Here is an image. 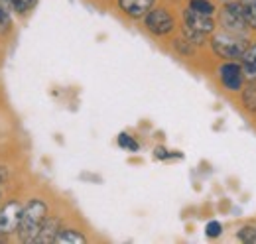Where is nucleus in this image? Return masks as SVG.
<instances>
[{
    "mask_svg": "<svg viewBox=\"0 0 256 244\" xmlns=\"http://www.w3.org/2000/svg\"><path fill=\"white\" fill-rule=\"evenodd\" d=\"M190 8L199 14H207V16H215V12H217L215 4L209 0H190Z\"/></svg>",
    "mask_w": 256,
    "mask_h": 244,
    "instance_id": "nucleus-16",
    "label": "nucleus"
},
{
    "mask_svg": "<svg viewBox=\"0 0 256 244\" xmlns=\"http://www.w3.org/2000/svg\"><path fill=\"white\" fill-rule=\"evenodd\" d=\"M60 230H62V220L58 216H48L46 222H44V226H42V230H40V234H38V238H36V242L38 244L56 242V236H58Z\"/></svg>",
    "mask_w": 256,
    "mask_h": 244,
    "instance_id": "nucleus-10",
    "label": "nucleus"
},
{
    "mask_svg": "<svg viewBox=\"0 0 256 244\" xmlns=\"http://www.w3.org/2000/svg\"><path fill=\"white\" fill-rule=\"evenodd\" d=\"M50 216V207L46 201L34 197L30 199L26 205H24V211H22V220H20V226H18V240L26 244L36 242L46 218Z\"/></svg>",
    "mask_w": 256,
    "mask_h": 244,
    "instance_id": "nucleus-1",
    "label": "nucleus"
},
{
    "mask_svg": "<svg viewBox=\"0 0 256 244\" xmlns=\"http://www.w3.org/2000/svg\"><path fill=\"white\" fill-rule=\"evenodd\" d=\"M0 201H2V191H0Z\"/></svg>",
    "mask_w": 256,
    "mask_h": 244,
    "instance_id": "nucleus-23",
    "label": "nucleus"
},
{
    "mask_svg": "<svg viewBox=\"0 0 256 244\" xmlns=\"http://www.w3.org/2000/svg\"><path fill=\"white\" fill-rule=\"evenodd\" d=\"M158 160H168V158H172V156H178V154H170L166 148H156V154H154Z\"/></svg>",
    "mask_w": 256,
    "mask_h": 244,
    "instance_id": "nucleus-21",
    "label": "nucleus"
},
{
    "mask_svg": "<svg viewBox=\"0 0 256 244\" xmlns=\"http://www.w3.org/2000/svg\"><path fill=\"white\" fill-rule=\"evenodd\" d=\"M172 46H174V50L180 54V56H184V58H192L193 54H195V44H192L186 36L184 38H176L174 42H172Z\"/></svg>",
    "mask_w": 256,
    "mask_h": 244,
    "instance_id": "nucleus-15",
    "label": "nucleus"
},
{
    "mask_svg": "<svg viewBox=\"0 0 256 244\" xmlns=\"http://www.w3.org/2000/svg\"><path fill=\"white\" fill-rule=\"evenodd\" d=\"M236 236H238L240 242L254 244L256 242V226H252V224H244V226L236 232Z\"/></svg>",
    "mask_w": 256,
    "mask_h": 244,
    "instance_id": "nucleus-17",
    "label": "nucleus"
},
{
    "mask_svg": "<svg viewBox=\"0 0 256 244\" xmlns=\"http://www.w3.org/2000/svg\"><path fill=\"white\" fill-rule=\"evenodd\" d=\"M246 46H248V38L234 36V34H228L223 30L211 38L213 52L224 61H238L242 52L246 50Z\"/></svg>",
    "mask_w": 256,
    "mask_h": 244,
    "instance_id": "nucleus-3",
    "label": "nucleus"
},
{
    "mask_svg": "<svg viewBox=\"0 0 256 244\" xmlns=\"http://www.w3.org/2000/svg\"><path fill=\"white\" fill-rule=\"evenodd\" d=\"M184 36L195 44V46H203L207 36H211L215 32V20L213 16H207V14H199L192 10L190 6L184 10Z\"/></svg>",
    "mask_w": 256,
    "mask_h": 244,
    "instance_id": "nucleus-2",
    "label": "nucleus"
},
{
    "mask_svg": "<svg viewBox=\"0 0 256 244\" xmlns=\"http://www.w3.org/2000/svg\"><path fill=\"white\" fill-rule=\"evenodd\" d=\"M242 14L248 22V28L252 32H256V0H238Z\"/></svg>",
    "mask_w": 256,
    "mask_h": 244,
    "instance_id": "nucleus-14",
    "label": "nucleus"
},
{
    "mask_svg": "<svg viewBox=\"0 0 256 244\" xmlns=\"http://www.w3.org/2000/svg\"><path fill=\"white\" fill-rule=\"evenodd\" d=\"M116 2H118V8L128 18L138 20V18H144L150 8H154L156 0H116Z\"/></svg>",
    "mask_w": 256,
    "mask_h": 244,
    "instance_id": "nucleus-8",
    "label": "nucleus"
},
{
    "mask_svg": "<svg viewBox=\"0 0 256 244\" xmlns=\"http://www.w3.org/2000/svg\"><path fill=\"white\" fill-rule=\"evenodd\" d=\"M240 100L248 112H256V83H248V87H242Z\"/></svg>",
    "mask_w": 256,
    "mask_h": 244,
    "instance_id": "nucleus-13",
    "label": "nucleus"
},
{
    "mask_svg": "<svg viewBox=\"0 0 256 244\" xmlns=\"http://www.w3.org/2000/svg\"><path fill=\"white\" fill-rule=\"evenodd\" d=\"M8 180V170L4 168V166H0V185Z\"/></svg>",
    "mask_w": 256,
    "mask_h": 244,
    "instance_id": "nucleus-22",
    "label": "nucleus"
},
{
    "mask_svg": "<svg viewBox=\"0 0 256 244\" xmlns=\"http://www.w3.org/2000/svg\"><path fill=\"white\" fill-rule=\"evenodd\" d=\"M12 10H16L18 14H28L34 6L38 4V0H8Z\"/></svg>",
    "mask_w": 256,
    "mask_h": 244,
    "instance_id": "nucleus-18",
    "label": "nucleus"
},
{
    "mask_svg": "<svg viewBox=\"0 0 256 244\" xmlns=\"http://www.w3.org/2000/svg\"><path fill=\"white\" fill-rule=\"evenodd\" d=\"M118 146L120 148H124L128 152H138V142L132 138V136H128L126 132H122V134H118Z\"/></svg>",
    "mask_w": 256,
    "mask_h": 244,
    "instance_id": "nucleus-19",
    "label": "nucleus"
},
{
    "mask_svg": "<svg viewBox=\"0 0 256 244\" xmlns=\"http://www.w3.org/2000/svg\"><path fill=\"white\" fill-rule=\"evenodd\" d=\"M219 26L223 32L234 34V36H242L248 38V22L242 14V8L238 4V0H226L223 8L219 10Z\"/></svg>",
    "mask_w": 256,
    "mask_h": 244,
    "instance_id": "nucleus-4",
    "label": "nucleus"
},
{
    "mask_svg": "<svg viewBox=\"0 0 256 244\" xmlns=\"http://www.w3.org/2000/svg\"><path fill=\"white\" fill-rule=\"evenodd\" d=\"M10 2L8 0H0V38H4L8 32L12 30V16H10Z\"/></svg>",
    "mask_w": 256,
    "mask_h": 244,
    "instance_id": "nucleus-12",
    "label": "nucleus"
},
{
    "mask_svg": "<svg viewBox=\"0 0 256 244\" xmlns=\"http://www.w3.org/2000/svg\"><path fill=\"white\" fill-rule=\"evenodd\" d=\"M240 69L248 83H256V42H248L246 50L240 56Z\"/></svg>",
    "mask_w": 256,
    "mask_h": 244,
    "instance_id": "nucleus-9",
    "label": "nucleus"
},
{
    "mask_svg": "<svg viewBox=\"0 0 256 244\" xmlns=\"http://www.w3.org/2000/svg\"><path fill=\"white\" fill-rule=\"evenodd\" d=\"M144 26L150 34L164 38V36H170L176 30V18L172 16V12L168 8H162V6L150 8L144 16Z\"/></svg>",
    "mask_w": 256,
    "mask_h": 244,
    "instance_id": "nucleus-5",
    "label": "nucleus"
},
{
    "mask_svg": "<svg viewBox=\"0 0 256 244\" xmlns=\"http://www.w3.org/2000/svg\"><path fill=\"white\" fill-rule=\"evenodd\" d=\"M217 75H219V81L223 85L224 91L228 92H240L244 87V75H242V69H240V63L238 61H224L219 65L217 69Z\"/></svg>",
    "mask_w": 256,
    "mask_h": 244,
    "instance_id": "nucleus-7",
    "label": "nucleus"
},
{
    "mask_svg": "<svg viewBox=\"0 0 256 244\" xmlns=\"http://www.w3.org/2000/svg\"><path fill=\"white\" fill-rule=\"evenodd\" d=\"M22 211H24V205L18 199H10L4 205H0V234L2 236H10L18 232Z\"/></svg>",
    "mask_w": 256,
    "mask_h": 244,
    "instance_id": "nucleus-6",
    "label": "nucleus"
},
{
    "mask_svg": "<svg viewBox=\"0 0 256 244\" xmlns=\"http://www.w3.org/2000/svg\"><path fill=\"white\" fill-rule=\"evenodd\" d=\"M56 242L58 244H83L87 242V236L81 234L77 228H62L56 236Z\"/></svg>",
    "mask_w": 256,
    "mask_h": 244,
    "instance_id": "nucleus-11",
    "label": "nucleus"
},
{
    "mask_svg": "<svg viewBox=\"0 0 256 244\" xmlns=\"http://www.w3.org/2000/svg\"><path fill=\"white\" fill-rule=\"evenodd\" d=\"M221 232H223V224H221L219 220H211V222H207V226H205V234H207L209 238H217V236H221Z\"/></svg>",
    "mask_w": 256,
    "mask_h": 244,
    "instance_id": "nucleus-20",
    "label": "nucleus"
},
{
    "mask_svg": "<svg viewBox=\"0 0 256 244\" xmlns=\"http://www.w3.org/2000/svg\"><path fill=\"white\" fill-rule=\"evenodd\" d=\"M224 2H226V0H224Z\"/></svg>",
    "mask_w": 256,
    "mask_h": 244,
    "instance_id": "nucleus-24",
    "label": "nucleus"
}]
</instances>
